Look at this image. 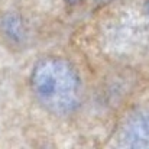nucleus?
Instances as JSON below:
<instances>
[{"label":"nucleus","instance_id":"obj_1","mask_svg":"<svg viewBox=\"0 0 149 149\" xmlns=\"http://www.w3.org/2000/svg\"><path fill=\"white\" fill-rule=\"evenodd\" d=\"M31 84L38 101L54 114H68L80 103L78 75L68 62L59 58H47L38 62Z\"/></svg>","mask_w":149,"mask_h":149},{"label":"nucleus","instance_id":"obj_3","mask_svg":"<svg viewBox=\"0 0 149 149\" xmlns=\"http://www.w3.org/2000/svg\"><path fill=\"white\" fill-rule=\"evenodd\" d=\"M68 1H71V3H77V1H80V0H68Z\"/></svg>","mask_w":149,"mask_h":149},{"label":"nucleus","instance_id":"obj_2","mask_svg":"<svg viewBox=\"0 0 149 149\" xmlns=\"http://www.w3.org/2000/svg\"><path fill=\"white\" fill-rule=\"evenodd\" d=\"M119 139L126 148H149V106L139 107L127 116Z\"/></svg>","mask_w":149,"mask_h":149}]
</instances>
